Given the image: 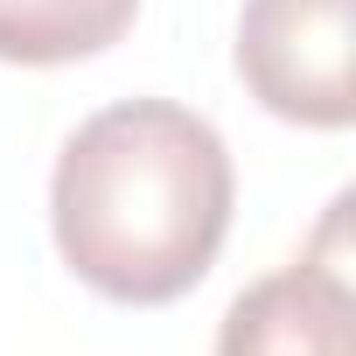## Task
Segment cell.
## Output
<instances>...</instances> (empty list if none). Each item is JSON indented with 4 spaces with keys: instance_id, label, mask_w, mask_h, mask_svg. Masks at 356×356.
Here are the masks:
<instances>
[{
    "instance_id": "2",
    "label": "cell",
    "mask_w": 356,
    "mask_h": 356,
    "mask_svg": "<svg viewBox=\"0 0 356 356\" xmlns=\"http://www.w3.org/2000/svg\"><path fill=\"white\" fill-rule=\"evenodd\" d=\"M238 77L273 119L342 133L356 119V0H245Z\"/></svg>"
},
{
    "instance_id": "4",
    "label": "cell",
    "mask_w": 356,
    "mask_h": 356,
    "mask_svg": "<svg viewBox=\"0 0 356 356\" xmlns=\"http://www.w3.org/2000/svg\"><path fill=\"white\" fill-rule=\"evenodd\" d=\"M140 15V0H0V63H84L105 56Z\"/></svg>"
},
{
    "instance_id": "1",
    "label": "cell",
    "mask_w": 356,
    "mask_h": 356,
    "mask_svg": "<svg viewBox=\"0 0 356 356\" xmlns=\"http://www.w3.org/2000/svg\"><path fill=\"white\" fill-rule=\"evenodd\" d=\"M238 175L224 133L175 98H119L91 112L49 175V231L63 266L119 300L168 307L224 252Z\"/></svg>"
},
{
    "instance_id": "3",
    "label": "cell",
    "mask_w": 356,
    "mask_h": 356,
    "mask_svg": "<svg viewBox=\"0 0 356 356\" xmlns=\"http://www.w3.org/2000/svg\"><path fill=\"white\" fill-rule=\"evenodd\" d=\"M217 356H356V286L342 259H293L252 280L224 307Z\"/></svg>"
}]
</instances>
